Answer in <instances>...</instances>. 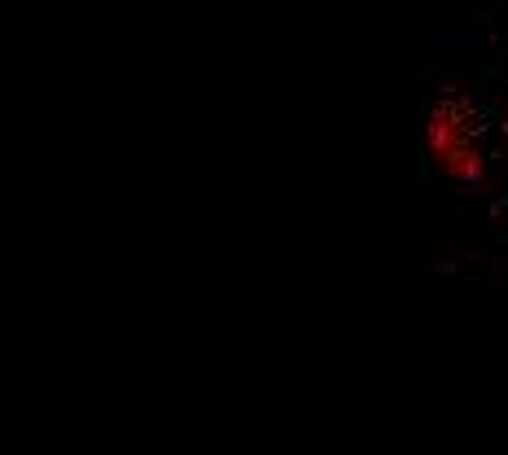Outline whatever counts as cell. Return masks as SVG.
I'll list each match as a JSON object with an SVG mask.
<instances>
[{
    "mask_svg": "<svg viewBox=\"0 0 508 455\" xmlns=\"http://www.w3.org/2000/svg\"><path fill=\"white\" fill-rule=\"evenodd\" d=\"M430 149H434V158H439V166L451 175V180H460V184H477L482 180V158H477L474 140L465 136V128L447 114V110H439L434 119H430Z\"/></svg>",
    "mask_w": 508,
    "mask_h": 455,
    "instance_id": "cell-1",
    "label": "cell"
}]
</instances>
